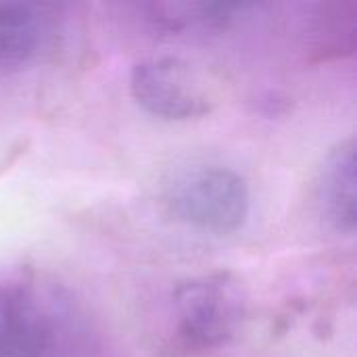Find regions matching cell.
Listing matches in <instances>:
<instances>
[{"instance_id":"6da1fadb","label":"cell","mask_w":357,"mask_h":357,"mask_svg":"<svg viewBox=\"0 0 357 357\" xmlns=\"http://www.w3.org/2000/svg\"><path fill=\"white\" fill-rule=\"evenodd\" d=\"M71 316L63 301L33 282L0 287V357H67Z\"/></svg>"},{"instance_id":"7a4b0ae2","label":"cell","mask_w":357,"mask_h":357,"mask_svg":"<svg viewBox=\"0 0 357 357\" xmlns=\"http://www.w3.org/2000/svg\"><path fill=\"white\" fill-rule=\"evenodd\" d=\"M174 218L205 234L241 230L251 211L247 180L232 167L201 165L182 174L167 192Z\"/></svg>"},{"instance_id":"3957f363","label":"cell","mask_w":357,"mask_h":357,"mask_svg":"<svg viewBox=\"0 0 357 357\" xmlns=\"http://www.w3.org/2000/svg\"><path fill=\"white\" fill-rule=\"evenodd\" d=\"M245 293L230 274L182 282L174 291L176 341L184 351H213L226 345L245 316Z\"/></svg>"},{"instance_id":"277c9868","label":"cell","mask_w":357,"mask_h":357,"mask_svg":"<svg viewBox=\"0 0 357 357\" xmlns=\"http://www.w3.org/2000/svg\"><path fill=\"white\" fill-rule=\"evenodd\" d=\"M130 92L146 113L167 121L201 119L215 105L199 73L169 54L138 61L130 73Z\"/></svg>"},{"instance_id":"5b68a950","label":"cell","mask_w":357,"mask_h":357,"mask_svg":"<svg viewBox=\"0 0 357 357\" xmlns=\"http://www.w3.org/2000/svg\"><path fill=\"white\" fill-rule=\"evenodd\" d=\"M318 199L326 220L341 232L356 230V140L337 144L322 167L318 182Z\"/></svg>"},{"instance_id":"8992f818","label":"cell","mask_w":357,"mask_h":357,"mask_svg":"<svg viewBox=\"0 0 357 357\" xmlns=\"http://www.w3.org/2000/svg\"><path fill=\"white\" fill-rule=\"evenodd\" d=\"M48 36L44 6L29 2H0V67L29 63Z\"/></svg>"},{"instance_id":"52a82bcc","label":"cell","mask_w":357,"mask_h":357,"mask_svg":"<svg viewBox=\"0 0 357 357\" xmlns=\"http://www.w3.org/2000/svg\"><path fill=\"white\" fill-rule=\"evenodd\" d=\"M251 8L253 4L238 2H153L146 6L153 23L167 31L226 29Z\"/></svg>"},{"instance_id":"ba28073f","label":"cell","mask_w":357,"mask_h":357,"mask_svg":"<svg viewBox=\"0 0 357 357\" xmlns=\"http://www.w3.org/2000/svg\"><path fill=\"white\" fill-rule=\"evenodd\" d=\"M356 4L333 2L322 4L314 25V52L320 59H339L356 48Z\"/></svg>"}]
</instances>
